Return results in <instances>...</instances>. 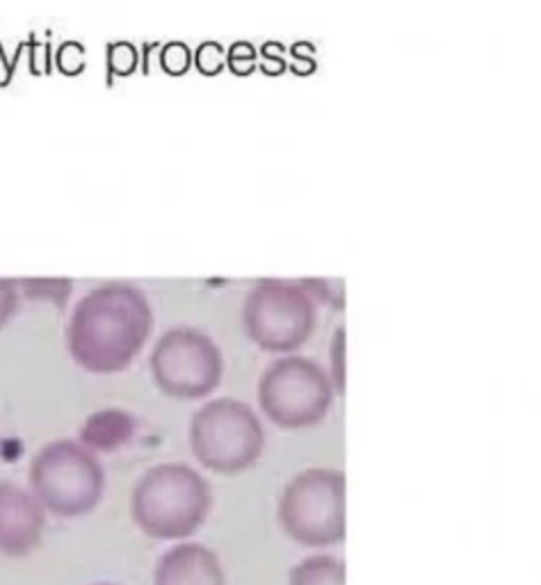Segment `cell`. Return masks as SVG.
Segmentation results:
<instances>
[{
	"mask_svg": "<svg viewBox=\"0 0 541 585\" xmlns=\"http://www.w3.org/2000/svg\"><path fill=\"white\" fill-rule=\"evenodd\" d=\"M281 53H284V44H263L261 46V71L268 73V76H281L288 69V63H286V57Z\"/></svg>",
	"mask_w": 541,
	"mask_h": 585,
	"instance_id": "cell-22",
	"label": "cell"
},
{
	"mask_svg": "<svg viewBox=\"0 0 541 585\" xmlns=\"http://www.w3.org/2000/svg\"><path fill=\"white\" fill-rule=\"evenodd\" d=\"M155 387L170 398L199 400L224 378L222 350L195 327H171L155 341L149 357Z\"/></svg>",
	"mask_w": 541,
	"mask_h": 585,
	"instance_id": "cell-8",
	"label": "cell"
},
{
	"mask_svg": "<svg viewBox=\"0 0 541 585\" xmlns=\"http://www.w3.org/2000/svg\"><path fill=\"white\" fill-rule=\"evenodd\" d=\"M154 585H227V574L215 554L204 544H176L158 560Z\"/></svg>",
	"mask_w": 541,
	"mask_h": 585,
	"instance_id": "cell-10",
	"label": "cell"
},
{
	"mask_svg": "<svg viewBox=\"0 0 541 585\" xmlns=\"http://www.w3.org/2000/svg\"><path fill=\"white\" fill-rule=\"evenodd\" d=\"M46 526L44 506L14 482H0V554L26 558L39 547Z\"/></svg>",
	"mask_w": 541,
	"mask_h": 585,
	"instance_id": "cell-9",
	"label": "cell"
},
{
	"mask_svg": "<svg viewBox=\"0 0 541 585\" xmlns=\"http://www.w3.org/2000/svg\"><path fill=\"white\" fill-rule=\"evenodd\" d=\"M19 288L28 300L51 302L57 309H64L73 290V281L67 277H26L19 280Z\"/></svg>",
	"mask_w": 541,
	"mask_h": 585,
	"instance_id": "cell-13",
	"label": "cell"
},
{
	"mask_svg": "<svg viewBox=\"0 0 541 585\" xmlns=\"http://www.w3.org/2000/svg\"><path fill=\"white\" fill-rule=\"evenodd\" d=\"M315 322V300L297 281L265 277L258 280L245 297V331L265 353H295L309 341Z\"/></svg>",
	"mask_w": 541,
	"mask_h": 585,
	"instance_id": "cell-5",
	"label": "cell"
},
{
	"mask_svg": "<svg viewBox=\"0 0 541 585\" xmlns=\"http://www.w3.org/2000/svg\"><path fill=\"white\" fill-rule=\"evenodd\" d=\"M158 64L160 69L167 73V76H186L192 69V51L186 42H167L160 46L158 53Z\"/></svg>",
	"mask_w": 541,
	"mask_h": 585,
	"instance_id": "cell-17",
	"label": "cell"
},
{
	"mask_svg": "<svg viewBox=\"0 0 541 585\" xmlns=\"http://www.w3.org/2000/svg\"><path fill=\"white\" fill-rule=\"evenodd\" d=\"M192 67H196V71L206 78L220 76L227 67V48L215 39H206L192 53Z\"/></svg>",
	"mask_w": 541,
	"mask_h": 585,
	"instance_id": "cell-16",
	"label": "cell"
},
{
	"mask_svg": "<svg viewBox=\"0 0 541 585\" xmlns=\"http://www.w3.org/2000/svg\"><path fill=\"white\" fill-rule=\"evenodd\" d=\"M19 309V280L0 277V330L14 318Z\"/></svg>",
	"mask_w": 541,
	"mask_h": 585,
	"instance_id": "cell-21",
	"label": "cell"
},
{
	"mask_svg": "<svg viewBox=\"0 0 541 585\" xmlns=\"http://www.w3.org/2000/svg\"><path fill=\"white\" fill-rule=\"evenodd\" d=\"M55 67L64 76H80L87 67V48L80 42H64L55 51Z\"/></svg>",
	"mask_w": 541,
	"mask_h": 585,
	"instance_id": "cell-19",
	"label": "cell"
},
{
	"mask_svg": "<svg viewBox=\"0 0 541 585\" xmlns=\"http://www.w3.org/2000/svg\"><path fill=\"white\" fill-rule=\"evenodd\" d=\"M288 585H345V563L334 556H311L290 570Z\"/></svg>",
	"mask_w": 541,
	"mask_h": 585,
	"instance_id": "cell-12",
	"label": "cell"
},
{
	"mask_svg": "<svg viewBox=\"0 0 541 585\" xmlns=\"http://www.w3.org/2000/svg\"><path fill=\"white\" fill-rule=\"evenodd\" d=\"M139 51L130 42H110L105 48V67H108V85L112 78H129L139 69Z\"/></svg>",
	"mask_w": 541,
	"mask_h": 585,
	"instance_id": "cell-14",
	"label": "cell"
},
{
	"mask_svg": "<svg viewBox=\"0 0 541 585\" xmlns=\"http://www.w3.org/2000/svg\"><path fill=\"white\" fill-rule=\"evenodd\" d=\"M313 53H315V46L311 42H295L293 44L295 64L290 67L293 69V73H297V76H309V73H313L315 69H318Z\"/></svg>",
	"mask_w": 541,
	"mask_h": 585,
	"instance_id": "cell-23",
	"label": "cell"
},
{
	"mask_svg": "<svg viewBox=\"0 0 541 585\" xmlns=\"http://www.w3.org/2000/svg\"><path fill=\"white\" fill-rule=\"evenodd\" d=\"M329 373L309 357H281L265 368L258 382L263 414L284 430H302L322 423L334 403Z\"/></svg>",
	"mask_w": 541,
	"mask_h": 585,
	"instance_id": "cell-7",
	"label": "cell"
},
{
	"mask_svg": "<svg viewBox=\"0 0 541 585\" xmlns=\"http://www.w3.org/2000/svg\"><path fill=\"white\" fill-rule=\"evenodd\" d=\"M279 523L304 547H331L345 538V473L309 469L286 485L279 501Z\"/></svg>",
	"mask_w": 541,
	"mask_h": 585,
	"instance_id": "cell-6",
	"label": "cell"
},
{
	"mask_svg": "<svg viewBox=\"0 0 541 585\" xmlns=\"http://www.w3.org/2000/svg\"><path fill=\"white\" fill-rule=\"evenodd\" d=\"M151 330L149 297L129 281H105L73 306L67 325L69 355L87 373H121L142 353Z\"/></svg>",
	"mask_w": 541,
	"mask_h": 585,
	"instance_id": "cell-1",
	"label": "cell"
},
{
	"mask_svg": "<svg viewBox=\"0 0 541 585\" xmlns=\"http://www.w3.org/2000/svg\"><path fill=\"white\" fill-rule=\"evenodd\" d=\"M135 435V419L121 409H104L85 421L80 441L89 451H114Z\"/></svg>",
	"mask_w": 541,
	"mask_h": 585,
	"instance_id": "cell-11",
	"label": "cell"
},
{
	"mask_svg": "<svg viewBox=\"0 0 541 585\" xmlns=\"http://www.w3.org/2000/svg\"><path fill=\"white\" fill-rule=\"evenodd\" d=\"M190 448L202 466L236 476L252 469L263 455V423L243 400H208L190 421Z\"/></svg>",
	"mask_w": 541,
	"mask_h": 585,
	"instance_id": "cell-4",
	"label": "cell"
},
{
	"mask_svg": "<svg viewBox=\"0 0 541 585\" xmlns=\"http://www.w3.org/2000/svg\"><path fill=\"white\" fill-rule=\"evenodd\" d=\"M329 380L334 384L336 394H345V327L340 325L334 331L329 347Z\"/></svg>",
	"mask_w": 541,
	"mask_h": 585,
	"instance_id": "cell-20",
	"label": "cell"
},
{
	"mask_svg": "<svg viewBox=\"0 0 541 585\" xmlns=\"http://www.w3.org/2000/svg\"><path fill=\"white\" fill-rule=\"evenodd\" d=\"M227 69L233 76H252L258 69V51L252 42L237 39L227 48Z\"/></svg>",
	"mask_w": 541,
	"mask_h": 585,
	"instance_id": "cell-18",
	"label": "cell"
},
{
	"mask_svg": "<svg viewBox=\"0 0 541 585\" xmlns=\"http://www.w3.org/2000/svg\"><path fill=\"white\" fill-rule=\"evenodd\" d=\"M98 585H112V583H98Z\"/></svg>",
	"mask_w": 541,
	"mask_h": 585,
	"instance_id": "cell-24",
	"label": "cell"
},
{
	"mask_svg": "<svg viewBox=\"0 0 541 585\" xmlns=\"http://www.w3.org/2000/svg\"><path fill=\"white\" fill-rule=\"evenodd\" d=\"M30 485L48 513L64 519L85 517L104 498L105 472L87 446L57 439L32 457Z\"/></svg>",
	"mask_w": 541,
	"mask_h": 585,
	"instance_id": "cell-3",
	"label": "cell"
},
{
	"mask_svg": "<svg viewBox=\"0 0 541 585\" xmlns=\"http://www.w3.org/2000/svg\"><path fill=\"white\" fill-rule=\"evenodd\" d=\"M212 508L206 478L187 464H158L139 478L130 494V514L155 539H183L199 531Z\"/></svg>",
	"mask_w": 541,
	"mask_h": 585,
	"instance_id": "cell-2",
	"label": "cell"
},
{
	"mask_svg": "<svg viewBox=\"0 0 541 585\" xmlns=\"http://www.w3.org/2000/svg\"><path fill=\"white\" fill-rule=\"evenodd\" d=\"M299 284L309 290V296L313 297L315 305L322 302V305L331 306V309H338V311L345 309V284H343V280L309 277V280H302Z\"/></svg>",
	"mask_w": 541,
	"mask_h": 585,
	"instance_id": "cell-15",
	"label": "cell"
}]
</instances>
